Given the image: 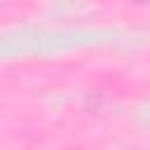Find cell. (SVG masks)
I'll return each mask as SVG.
<instances>
[{"mask_svg":"<svg viewBox=\"0 0 150 150\" xmlns=\"http://www.w3.org/2000/svg\"><path fill=\"white\" fill-rule=\"evenodd\" d=\"M129 2H138V5H143V2H150V0H129Z\"/></svg>","mask_w":150,"mask_h":150,"instance_id":"1","label":"cell"}]
</instances>
